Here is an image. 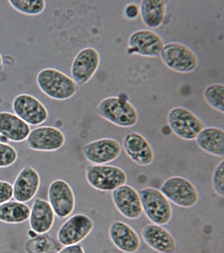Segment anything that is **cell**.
I'll return each mask as SVG.
<instances>
[{"instance_id": "10", "label": "cell", "mask_w": 224, "mask_h": 253, "mask_svg": "<svg viewBox=\"0 0 224 253\" xmlns=\"http://www.w3.org/2000/svg\"><path fill=\"white\" fill-rule=\"evenodd\" d=\"M14 114L27 125L38 126L47 121L48 110L37 98L29 94H20L12 102Z\"/></svg>"}, {"instance_id": "12", "label": "cell", "mask_w": 224, "mask_h": 253, "mask_svg": "<svg viewBox=\"0 0 224 253\" xmlns=\"http://www.w3.org/2000/svg\"><path fill=\"white\" fill-rule=\"evenodd\" d=\"M122 147L117 140L103 138L93 140L84 146L82 153L93 165H106L120 156Z\"/></svg>"}, {"instance_id": "5", "label": "cell", "mask_w": 224, "mask_h": 253, "mask_svg": "<svg viewBox=\"0 0 224 253\" xmlns=\"http://www.w3.org/2000/svg\"><path fill=\"white\" fill-rule=\"evenodd\" d=\"M160 57L167 68L176 73H192L199 65V59L195 52L189 46L179 42L164 44Z\"/></svg>"}, {"instance_id": "3", "label": "cell", "mask_w": 224, "mask_h": 253, "mask_svg": "<svg viewBox=\"0 0 224 253\" xmlns=\"http://www.w3.org/2000/svg\"><path fill=\"white\" fill-rule=\"evenodd\" d=\"M169 128L178 137L188 141L196 139L206 127L204 122L195 114L184 107H175L167 116Z\"/></svg>"}, {"instance_id": "23", "label": "cell", "mask_w": 224, "mask_h": 253, "mask_svg": "<svg viewBox=\"0 0 224 253\" xmlns=\"http://www.w3.org/2000/svg\"><path fill=\"white\" fill-rule=\"evenodd\" d=\"M166 12L167 3L164 0H143L139 5V16L143 23L152 29L162 25Z\"/></svg>"}, {"instance_id": "29", "label": "cell", "mask_w": 224, "mask_h": 253, "mask_svg": "<svg viewBox=\"0 0 224 253\" xmlns=\"http://www.w3.org/2000/svg\"><path fill=\"white\" fill-rule=\"evenodd\" d=\"M13 197L12 184L5 181L0 180V205L8 202Z\"/></svg>"}, {"instance_id": "9", "label": "cell", "mask_w": 224, "mask_h": 253, "mask_svg": "<svg viewBox=\"0 0 224 253\" xmlns=\"http://www.w3.org/2000/svg\"><path fill=\"white\" fill-rule=\"evenodd\" d=\"M100 64V53L96 48L84 47L73 59L70 69L71 79L79 86L84 85L93 78Z\"/></svg>"}, {"instance_id": "30", "label": "cell", "mask_w": 224, "mask_h": 253, "mask_svg": "<svg viewBox=\"0 0 224 253\" xmlns=\"http://www.w3.org/2000/svg\"><path fill=\"white\" fill-rule=\"evenodd\" d=\"M124 16L128 20L136 19L139 16V5L135 3H128L124 8Z\"/></svg>"}, {"instance_id": "14", "label": "cell", "mask_w": 224, "mask_h": 253, "mask_svg": "<svg viewBox=\"0 0 224 253\" xmlns=\"http://www.w3.org/2000/svg\"><path fill=\"white\" fill-rule=\"evenodd\" d=\"M65 142V135L62 131L49 126L33 129L27 138L29 149L47 152L59 150L63 147Z\"/></svg>"}, {"instance_id": "28", "label": "cell", "mask_w": 224, "mask_h": 253, "mask_svg": "<svg viewBox=\"0 0 224 253\" xmlns=\"http://www.w3.org/2000/svg\"><path fill=\"white\" fill-rule=\"evenodd\" d=\"M212 186L220 197H224V162L222 160L215 168L212 175Z\"/></svg>"}, {"instance_id": "33", "label": "cell", "mask_w": 224, "mask_h": 253, "mask_svg": "<svg viewBox=\"0 0 224 253\" xmlns=\"http://www.w3.org/2000/svg\"><path fill=\"white\" fill-rule=\"evenodd\" d=\"M3 67V58L2 55L0 53V70Z\"/></svg>"}, {"instance_id": "19", "label": "cell", "mask_w": 224, "mask_h": 253, "mask_svg": "<svg viewBox=\"0 0 224 253\" xmlns=\"http://www.w3.org/2000/svg\"><path fill=\"white\" fill-rule=\"evenodd\" d=\"M145 243L160 253H173L176 249V242L173 235L166 229L159 225L150 223L141 231Z\"/></svg>"}, {"instance_id": "32", "label": "cell", "mask_w": 224, "mask_h": 253, "mask_svg": "<svg viewBox=\"0 0 224 253\" xmlns=\"http://www.w3.org/2000/svg\"><path fill=\"white\" fill-rule=\"evenodd\" d=\"M28 235L31 238H34L37 237L38 234L34 232V231L30 230L29 231Z\"/></svg>"}, {"instance_id": "11", "label": "cell", "mask_w": 224, "mask_h": 253, "mask_svg": "<svg viewBox=\"0 0 224 253\" xmlns=\"http://www.w3.org/2000/svg\"><path fill=\"white\" fill-rule=\"evenodd\" d=\"M94 226L93 219L87 215L76 214L71 216L58 231L59 243L65 247L78 245L89 236Z\"/></svg>"}, {"instance_id": "24", "label": "cell", "mask_w": 224, "mask_h": 253, "mask_svg": "<svg viewBox=\"0 0 224 253\" xmlns=\"http://www.w3.org/2000/svg\"><path fill=\"white\" fill-rule=\"evenodd\" d=\"M31 208L25 203L8 201L0 205V221L6 223H21L29 219Z\"/></svg>"}, {"instance_id": "6", "label": "cell", "mask_w": 224, "mask_h": 253, "mask_svg": "<svg viewBox=\"0 0 224 253\" xmlns=\"http://www.w3.org/2000/svg\"><path fill=\"white\" fill-rule=\"evenodd\" d=\"M86 179L97 191L113 192L126 184L128 175L124 169L117 166L89 165L86 167Z\"/></svg>"}, {"instance_id": "27", "label": "cell", "mask_w": 224, "mask_h": 253, "mask_svg": "<svg viewBox=\"0 0 224 253\" xmlns=\"http://www.w3.org/2000/svg\"><path fill=\"white\" fill-rule=\"evenodd\" d=\"M17 159V151L12 146L0 142V168L10 167Z\"/></svg>"}, {"instance_id": "22", "label": "cell", "mask_w": 224, "mask_h": 253, "mask_svg": "<svg viewBox=\"0 0 224 253\" xmlns=\"http://www.w3.org/2000/svg\"><path fill=\"white\" fill-rule=\"evenodd\" d=\"M196 145L204 152L223 158L224 131L217 127H205L195 139Z\"/></svg>"}, {"instance_id": "2", "label": "cell", "mask_w": 224, "mask_h": 253, "mask_svg": "<svg viewBox=\"0 0 224 253\" xmlns=\"http://www.w3.org/2000/svg\"><path fill=\"white\" fill-rule=\"evenodd\" d=\"M97 115L121 128H131L139 120L137 109L126 98L111 96L104 98L96 108Z\"/></svg>"}, {"instance_id": "8", "label": "cell", "mask_w": 224, "mask_h": 253, "mask_svg": "<svg viewBox=\"0 0 224 253\" xmlns=\"http://www.w3.org/2000/svg\"><path fill=\"white\" fill-rule=\"evenodd\" d=\"M164 45V40L159 33L149 29H140L128 38V52L146 58H157Z\"/></svg>"}, {"instance_id": "15", "label": "cell", "mask_w": 224, "mask_h": 253, "mask_svg": "<svg viewBox=\"0 0 224 253\" xmlns=\"http://www.w3.org/2000/svg\"><path fill=\"white\" fill-rule=\"evenodd\" d=\"M123 147L128 158L137 165L148 166L153 163L155 153L150 142L138 132H129L123 139Z\"/></svg>"}, {"instance_id": "18", "label": "cell", "mask_w": 224, "mask_h": 253, "mask_svg": "<svg viewBox=\"0 0 224 253\" xmlns=\"http://www.w3.org/2000/svg\"><path fill=\"white\" fill-rule=\"evenodd\" d=\"M39 174L31 167L24 168L13 184V197L18 202L27 203L32 200L40 186Z\"/></svg>"}, {"instance_id": "20", "label": "cell", "mask_w": 224, "mask_h": 253, "mask_svg": "<svg viewBox=\"0 0 224 253\" xmlns=\"http://www.w3.org/2000/svg\"><path fill=\"white\" fill-rule=\"evenodd\" d=\"M55 214L48 201L36 199L31 210L29 225L31 230L38 234H44L53 228Z\"/></svg>"}, {"instance_id": "21", "label": "cell", "mask_w": 224, "mask_h": 253, "mask_svg": "<svg viewBox=\"0 0 224 253\" xmlns=\"http://www.w3.org/2000/svg\"><path fill=\"white\" fill-rule=\"evenodd\" d=\"M31 132L30 126L9 112H0V136L8 140L20 143L25 141Z\"/></svg>"}, {"instance_id": "1", "label": "cell", "mask_w": 224, "mask_h": 253, "mask_svg": "<svg viewBox=\"0 0 224 253\" xmlns=\"http://www.w3.org/2000/svg\"><path fill=\"white\" fill-rule=\"evenodd\" d=\"M36 83L42 93L57 101L71 99L79 90V85L69 76L56 68L40 70L36 76Z\"/></svg>"}, {"instance_id": "17", "label": "cell", "mask_w": 224, "mask_h": 253, "mask_svg": "<svg viewBox=\"0 0 224 253\" xmlns=\"http://www.w3.org/2000/svg\"><path fill=\"white\" fill-rule=\"evenodd\" d=\"M108 236L113 245L125 253H135L141 246L140 238L131 226L120 220L114 221L108 229Z\"/></svg>"}, {"instance_id": "13", "label": "cell", "mask_w": 224, "mask_h": 253, "mask_svg": "<svg viewBox=\"0 0 224 253\" xmlns=\"http://www.w3.org/2000/svg\"><path fill=\"white\" fill-rule=\"evenodd\" d=\"M48 199L55 214L60 218H66L73 213L76 197L72 188L65 180L53 181L49 186Z\"/></svg>"}, {"instance_id": "25", "label": "cell", "mask_w": 224, "mask_h": 253, "mask_svg": "<svg viewBox=\"0 0 224 253\" xmlns=\"http://www.w3.org/2000/svg\"><path fill=\"white\" fill-rule=\"evenodd\" d=\"M203 97L207 104L220 113L224 112V85L221 83L209 84L203 91Z\"/></svg>"}, {"instance_id": "7", "label": "cell", "mask_w": 224, "mask_h": 253, "mask_svg": "<svg viewBox=\"0 0 224 253\" xmlns=\"http://www.w3.org/2000/svg\"><path fill=\"white\" fill-rule=\"evenodd\" d=\"M160 191L176 206L191 208L199 200L197 188L188 179L181 176L170 177L163 182Z\"/></svg>"}, {"instance_id": "31", "label": "cell", "mask_w": 224, "mask_h": 253, "mask_svg": "<svg viewBox=\"0 0 224 253\" xmlns=\"http://www.w3.org/2000/svg\"><path fill=\"white\" fill-rule=\"evenodd\" d=\"M58 253H85L84 249L80 245L67 246L65 248L62 249Z\"/></svg>"}, {"instance_id": "26", "label": "cell", "mask_w": 224, "mask_h": 253, "mask_svg": "<svg viewBox=\"0 0 224 253\" xmlns=\"http://www.w3.org/2000/svg\"><path fill=\"white\" fill-rule=\"evenodd\" d=\"M8 2L14 10L27 16L39 15L46 6L44 0H10Z\"/></svg>"}, {"instance_id": "16", "label": "cell", "mask_w": 224, "mask_h": 253, "mask_svg": "<svg viewBox=\"0 0 224 253\" xmlns=\"http://www.w3.org/2000/svg\"><path fill=\"white\" fill-rule=\"evenodd\" d=\"M114 206L128 219H137L143 213L140 196L132 186L124 184L112 192Z\"/></svg>"}, {"instance_id": "4", "label": "cell", "mask_w": 224, "mask_h": 253, "mask_svg": "<svg viewBox=\"0 0 224 253\" xmlns=\"http://www.w3.org/2000/svg\"><path fill=\"white\" fill-rule=\"evenodd\" d=\"M141 206L145 215L154 224L164 226L172 219V208L170 201L160 190L146 187L139 192Z\"/></svg>"}]
</instances>
